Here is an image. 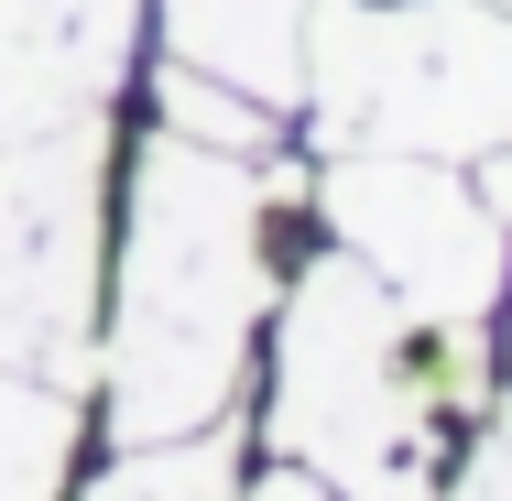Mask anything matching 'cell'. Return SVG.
<instances>
[{"mask_svg":"<svg viewBox=\"0 0 512 501\" xmlns=\"http://www.w3.org/2000/svg\"><path fill=\"white\" fill-rule=\"evenodd\" d=\"M295 197L284 153H218L186 131H153L131 153V229H120V284H109V436H197L229 425L251 327L273 316V207Z\"/></svg>","mask_w":512,"mask_h":501,"instance_id":"cell-1","label":"cell"},{"mask_svg":"<svg viewBox=\"0 0 512 501\" xmlns=\"http://www.w3.org/2000/svg\"><path fill=\"white\" fill-rule=\"evenodd\" d=\"M142 0H0V131L109 109L131 77Z\"/></svg>","mask_w":512,"mask_h":501,"instance_id":"cell-6","label":"cell"},{"mask_svg":"<svg viewBox=\"0 0 512 501\" xmlns=\"http://www.w3.org/2000/svg\"><path fill=\"white\" fill-rule=\"evenodd\" d=\"M327 240L382 273V295L414 327H491L512 295V229L458 164L436 153H327L316 175Z\"/></svg>","mask_w":512,"mask_h":501,"instance_id":"cell-5","label":"cell"},{"mask_svg":"<svg viewBox=\"0 0 512 501\" xmlns=\"http://www.w3.org/2000/svg\"><path fill=\"white\" fill-rule=\"evenodd\" d=\"M77 458V382L0 360V491H55Z\"/></svg>","mask_w":512,"mask_h":501,"instance_id":"cell-8","label":"cell"},{"mask_svg":"<svg viewBox=\"0 0 512 501\" xmlns=\"http://www.w3.org/2000/svg\"><path fill=\"white\" fill-rule=\"evenodd\" d=\"M262 447L295 458L316 491H425L447 447L436 338L382 295L371 262L327 251L273 305V393Z\"/></svg>","mask_w":512,"mask_h":501,"instance_id":"cell-2","label":"cell"},{"mask_svg":"<svg viewBox=\"0 0 512 501\" xmlns=\"http://www.w3.org/2000/svg\"><path fill=\"white\" fill-rule=\"evenodd\" d=\"M153 109H164V131L218 142V153H273V142H284V109H262L251 88H229V77H207V66H175V55H164V77H153Z\"/></svg>","mask_w":512,"mask_h":501,"instance_id":"cell-9","label":"cell"},{"mask_svg":"<svg viewBox=\"0 0 512 501\" xmlns=\"http://www.w3.org/2000/svg\"><path fill=\"white\" fill-rule=\"evenodd\" d=\"M99 175V109L0 131V360L11 371L99 382Z\"/></svg>","mask_w":512,"mask_h":501,"instance_id":"cell-4","label":"cell"},{"mask_svg":"<svg viewBox=\"0 0 512 501\" xmlns=\"http://www.w3.org/2000/svg\"><path fill=\"white\" fill-rule=\"evenodd\" d=\"M99 491H240V436L197 425V436H153V447H120L99 469Z\"/></svg>","mask_w":512,"mask_h":501,"instance_id":"cell-10","label":"cell"},{"mask_svg":"<svg viewBox=\"0 0 512 501\" xmlns=\"http://www.w3.org/2000/svg\"><path fill=\"white\" fill-rule=\"evenodd\" d=\"M316 153H436L480 164L512 142V11L502 0H316L306 22Z\"/></svg>","mask_w":512,"mask_h":501,"instance_id":"cell-3","label":"cell"},{"mask_svg":"<svg viewBox=\"0 0 512 501\" xmlns=\"http://www.w3.org/2000/svg\"><path fill=\"white\" fill-rule=\"evenodd\" d=\"M502 11H512V0H502Z\"/></svg>","mask_w":512,"mask_h":501,"instance_id":"cell-12","label":"cell"},{"mask_svg":"<svg viewBox=\"0 0 512 501\" xmlns=\"http://www.w3.org/2000/svg\"><path fill=\"white\" fill-rule=\"evenodd\" d=\"M458 491H512V403L491 414V436H480V458L458 469Z\"/></svg>","mask_w":512,"mask_h":501,"instance_id":"cell-11","label":"cell"},{"mask_svg":"<svg viewBox=\"0 0 512 501\" xmlns=\"http://www.w3.org/2000/svg\"><path fill=\"white\" fill-rule=\"evenodd\" d=\"M306 22L316 0H164V55L251 88L262 109H306Z\"/></svg>","mask_w":512,"mask_h":501,"instance_id":"cell-7","label":"cell"}]
</instances>
